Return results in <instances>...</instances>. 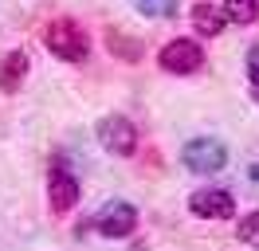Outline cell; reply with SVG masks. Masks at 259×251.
Returning a JSON list of instances; mask_svg holds the SVG:
<instances>
[{
	"instance_id": "cell-4",
	"label": "cell",
	"mask_w": 259,
	"mask_h": 251,
	"mask_svg": "<svg viewBox=\"0 0 259 251\" xmlns=\"http://www.w3.org/2000/svg\"><path fill=\"white\" fill-rule=\"evenodd\" d=\"M181 157H185V165H189L193 173H220L228 165V149L216 138H196V141H189Z\"/></svg>"
},
{
	"instance_id": "cell-5",
	"label": "cell",
	"mask_w": 259,
	"mask_h": 251,
	"mask_svg": "<svg viewBox=\"0 0 259 251\" xmlns=\"http://www.w3.org/2000/svg\"><path fill=\"white\" fill-rule=\"evenodd\" d=\"M95 228L102 235H110V239H126V235H134V228H138V212H134V204L114 200L95 216Z\"/></svg>"
},
{
	"instance_id": "cell-14",
	"label": "cell",
	"mask_w": 259,
	"mask_h": 251,
	"mask_svg": "<svg viewBox=\"0 0 259 251\" xmlns=\"http://www.w3.org/2000/svg\"><path fill=\"white\" fill-rule=\"evenodd\" d=\"M247 82H251V94H255V102H259V44L247 51Z\"/></svg>"
},
{
	"instance_id": "cell-1",
	"label": "cell",
	"mask_w": 259,
	"mask_h": 251,
	"mask_svg": "<svg viewBox=\"0 0 259 251\" xmlns=\"http://www.w3.org/2000/svg\"><path fill=\"white\" fill-rule=\"evenodd\" d=\"M44 47H48L51 55L67 59V63H82L91 55V39H87V31L75 20H51L48 28H44Z\"/></svg>"
},
{
	"instance_id": "cell-7",
	"label": "cell",
	"mask_w": 259,
	"mask_h": 251,
	"mask_svg": "<svg viewBox=\"0 0 259 251\" xmlns=\"http://www.w3.org/2000/svg\"><path fill=\"white\" fill-rule=\"evenodd\" d=\"M48 200H51V212H71V208H75V200H79V181H75L63 165H55V169H51Z\"/></svg>"
},
{
	"instance_id": "cell-8",
	"label": "cell",
	"mask_w": 259,
	"mask_h": 251,
	"mask_svg": "<svg viewBox=\"0 0 259 251\" xmlns=\"http://www.w3.org/2000/svg\"><path fill=\"white\" fill-rule=\"evenodd\" d=\"M24 78H28V55H24V51H8L4 63H0V91L16 94Z\"/></svg>"
},
{
	"instance_id": "cell-12",
	"label": "cell",
	"mask_w": 259,
	"mask_h": 251,
	"mask_svg": "<svg viewBox=\"0 0 259 251\" xmlns=\"http://www.w3.org/2000/svg\"><path fill=\"white\" fill-rule=\"evenodd\" d=\"M106 47H110L114 55H122V59H138V55H142V47L130 44V39H122L118 31H110V35H106Z\"/></svg>"
},
{
	"instance_id": "cell-13",
	"label": "cell",
	"mask_w": 259,
	"mask_h": 251,
	"mask_svg": "<svg viewBox=\"0 0 259 251\" xmlns=\"http://www.w3.org/2000/svg\"><path fill=\"white\" fill-rule=\"evenodd\" d=\"M240 243H251V247H259V212H251V216L240 224Z\"/></svg>"
},
{
	"instance_id": "cell-3",
	"label": "cell",
	"mask_w": 259,
	"mask_h": 251,
	"mask_svg": "<svg viewBox=\"0 0 259 251\" xmlns=\"http://www.w3.org/2000/svg\"><path fill=\"white\" fill-rule=\"evenodd\" d=\"M157 63H161V71H169V75H193V71H200V63H204V51L193 39H173V44L161 47Z\"/></svg>"
},
{
	"instance_id": "cell-15",
	"label": "cell",
	"mask_w": 259,
	"mask_h": 251,
	"mask_svg": "<svg viewBox=\"0 0 259 251\" xmlns=\"http://www.w3.org/2000/svg\"><path fill=\"white\" fill-rule=\"evenodd\" d=\"M251 177H259V165H255V169H251Z\"/></svg>"
},
{
	"instance_id": "cell-11",
	"label": "cell",
	"mask_w": 259,
	"mask_h": 251,
	"mask_svg": "<svg viewBox=\"0 0 259 251\" xmlns=\"http://www.w3.org/2000/svg\"><path fill=\"white\" fill-rule=\"evenodd\" d=\"M177 4H181V0H134L138 12L157 16V20H161V16H173V12H177Z\"/></svg>"
},
{
	"instance_id": "cell-2",
	"label": "cell",
	"mask_w": 259,
	"mask_h": 251,
	"mask_svg": "<svg viewBox=\"0 0 259 251\" xmlns=\"http://www.w3.org/2000/svg\"><path fill=\"white\" fill-rule=\"evenodd\" d=\"M98 145L114 157H130L138 149V126L130 118H122V114H106L98 122Z\"/></svg>"
},
{
	"instance_id": "cell-10",
	"label": "cell",
	"mask_w": 259,
	"mask_h": 251,
	"mask_svg": "<svg viewBox=\"0 0 259 251\" xmlns=\"http://www.w3.org/2000/svg\"><path fill=\"white\" fill-rule=\"evenodd\" d=\"M224 16L236 24H251L259 20V0H224Z\"/></svg>"
},
{
	"instance_id": "cell-9",
	"label": "cell",
	"mask_w": 259,
	"mask_h": 251,
	"mask_svg": "<svg viewBox=\"0 0 259 251\" xmlns=\"http://www.w3.org/2000/svg\"><path fill=\"white\" fill-rule=\"evenodd\" d=\"M193 24H196L200 35H220L224 24H228V16L220 12V8H212V4H196L193 8Z\"/></svg>"
},
{
	"instance_id": "cell-6",
	"label": "cell",
	"mask_w": 259,
	"mask_h": 251,
	"mask_svg": "<svg viewBox=\"0 0 259 251\" xmlns=\"http://www.w3.org/2000/svg\"><path fill=\"white\" fill-rule=\"evenodd\" d=\"M189 208H193L200 220H228L236 212V200H232L228 188H200V192L189 196Z\"/></svg>"
}]
</instances>
